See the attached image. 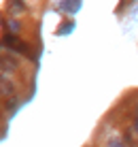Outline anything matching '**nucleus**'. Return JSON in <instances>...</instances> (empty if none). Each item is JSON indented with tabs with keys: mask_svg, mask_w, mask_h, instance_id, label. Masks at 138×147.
Masks as SVG:
<instances>
[{
	"mask_svg": "<svg viewBox=\"0 0 138 147\" xmlns=\"http://www.w3.org/2000/svg\"><path fill=\"white\" fill-rule=\"evenodd\" d=\"M7 7H9V13H11L13 17H17V15L25 13V9H28L23 0H7Z\"/></svg>",
	"mask_w": 138,
	"mask_h": 147,
	"instance_id": "nucleus-4",
	"label": "nucleus"
},
{
	"mask_svg": "<svg viewBox=\"0 0 138 147\" xmlns=\"http://www.w3.org/2000/svg\"><path fill=\"white\" fill-rule=\"evenodd\" d=\"M15 94V83L11 81V77L7 75H0V96H13Z\"/></svg>",
	"mask_w": 138,
	"mask_h": 147,
	"instance_id": "nucleus-3",
	"label": "nucleus"
},
{
	"mask_svg": "<svg viewBox=\"0 0 138 147\" xmlns=\"http://www.w3.org/2000/svg\"><path fill=\"white\" fill-rule=\"evenodd\" d=\"M0 43H2L4 47L13 49V51L21 53V55H28V58H32V49H30V45H28V43H23V40H19V38H17V34L7 32V34L2 36V40H0Z\"/></svg>",
	"mask_w": 138,
	"mask_h": 147,
	"instance_id": "nucleus-1",
	"label": "nucleus"
},
{
	"mask_svg": "<svg viewBox=\"0 0 138 147\" xmlns=\"http://www.w3.org/2000/svg\"><path fill=\"white\" fill-rule=\"evenodd\" d=\"M106 147H125V143L119 139V136H111L109 143H106Z\"/></svg>",
	"mask_w": 138,
	"mask_h": 147,
	"instance_id": "nucleus-8",
	"label": "nucleus"
},
{
	"mask_svg": "<svg viewBox=\"0 0 138 147\" xmlns=\"http://www.w3.org/2000/svg\"><path fill=\"white\" fill-rule=\"evenodd\" d=\"M17 105H19V98L13 94V96H9V100H7V105H4V109L13 111V109H17Z\"/></svg>",
	"mask_w": 138,
	"mask_h": 147,
	"instance_id": "nucleus-7",
	"label": "nucleus"
},
{
	"mask_svg": "<svg viewBox=\"0 0 138 147\" xmlns=\"http://www.w3.org/2000/svg\"><path fill=\"white\" fill-rule=\"evenodd\" d=\"M79 7H81V0H64V2L60 4V9H62L64 13H74Z\"/></svg>",
	"mask_w": 138,
	"mask_h": 147,
	"instance_id": "nucleus-5",
	"label": "nucleus"
},
{
	"mask_svg": "<svg viewBox=\"0 0 138 147\" xmlns=\"http://www.w3.org/2000/svg\"><path fill=\"white\" fill-rule=\"evenodd\" d=\"M134 128H136V132H138V117L134 119Z\"/></svg>",
	"mask_w": 138,
	"mask_h": 147,
	"instance_id": "nucleus-10",
	"label": "nucleus"
},
{
	"mask_svg": "<svg viewBox=\"0 0 138 147\" xmlns=\"http://www.w3.org/2000/svg\"><path fill=\"white\" fill-rule=\"evenodd\" d=\"M0 70H2V73H17L19 70V60L13 58L11 53H0Z\"/></svg>",
	"mask_w": 138,
	"mask_h": 147,
	"instance_id": "nucleus-2",
	"label": "nucleus"
},
{
	"mask_svg": "<svg viewBox=\"0 0 138 147\" xmlns=\"http://www.w3.org/2000/svg\"><path fill=\"white\" fill-rule=\"evenodd\" d=\"M72 28H74L72 22H66V24H62V26H60V34H68V30H72Z\"/></svg>",
	"mask_w": 138,
	"mask_h": 147,
	"instance_id": "nucleus-9",
	"label": "nucleus"
},
{
	"mask_svg": "<svg viewBox=\"0 0 138 147\" xmlns=\"http://www.w3.org/2000/svg\"><path fill=\"white\" fill-rule=\"evenodd\" d=\"M123 143L130 145V147H138V143L134 141V130H132V128H125L123 130Z\"/></svg>",
	"mask_w": 138,
	"mask_h": 147,
	"instance_id": "nucleus-6",
	"label": "nucleus"
}]
</instances>
